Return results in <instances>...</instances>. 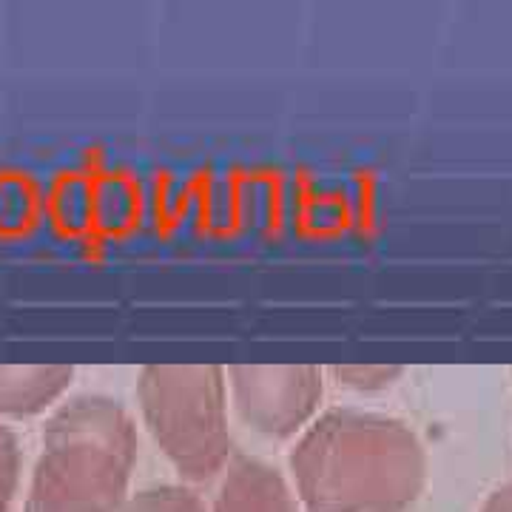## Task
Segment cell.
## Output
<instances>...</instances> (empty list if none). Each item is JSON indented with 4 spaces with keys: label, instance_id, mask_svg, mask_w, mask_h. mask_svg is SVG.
Segmentation results:
<instances>
[{
    "label": "cell",
    "instance_id": "8",
    "mask_svg": "<svg viewBox=\"0 0 512 512\" xmlns=\"http://www.w3.org/2000/svg\"><path fill=\"white\" fill-rule=\"evenodd\" d=\"M481 512H512V484L498 487V490L484 501Z\"/></svg>",
    "mask_w": 512,
    "mask_h": 512
},
{
    "label": "cell",
    "instance_id": "7",
    "mask_svg": "<svg viewBox=\"0 0 512 512\" xmlns=\"http://www.w3.org/2000/svg\"><path fill=\"white\" fill-rule=\"evenodd\" d=\"M402 367H379V365H342L333 367V376L339 384L353 390H384L393 379H399Z\"/></svg>",
    "mask_w": 512,
    "mask_h": 512
},
{
    "label": "cell",
    "instance_id": "6",
    "mask_svg": "<svg viewBox=\"0 0 512 512\" xmlns=\"http://www.w3.org/2000/svg\"><path fill=\"white\" fill-rule=\"evenodd\" d=\"M120 512H208V507L200 495L183 484H160L126 498Z\"/></svg>",
    "mask_w": 512,
    "mask_h": 512
},
{
    "label": "cell",
    "instance_id": "3",
    "mask_svg": "<svg viewBox=\"0 0 512 512\" xmlns=\"http://www.w3.org/2000/svg\"><path fill=\"white\" fill-rule=\"evenodd\" d=\"M151 439L185 481H211L231 464L228 384L214 365H148L137 382Z\"/></svg>",
    "mask_w": 512,
    "mask_h": 512
},
{
    "label": "cell",
    "instance_id": "5",
    "mask_svg": "<svg viewBox=\"0 0 512 512\" xmlns=\"http://www.w3.org/2000/svg\"><path fill=\"white\" fill-rule=\"evenodd\" d=\"M208 512H299L291 484L271 464L251 456L231 458Z\"/></svg>",
    "mask_w": 512,
    "mask_h": 512
},
{
    "label": "cell",
    "instance_id": "2",
    "mask_svg": "<svg viewBox=\"0 0 512 512\" xmlns=\"http://www.w3.org/2000/svg\"><path fill=\"white\" fill-rule=\"evenodd\" d=\"M137 461L134 421L117 402L74 404L52 433L32 512H120Z\"/></svg>",
    "mask_w": 512,
    "mask_h": 512
},
{
    "label": "cell",
    "instance_id": "1",
    "mask_svg": "<svg viewBox=\"0 0 512 512\" xmlns=\"http://www.w3.org/2000/svg\"><path fill=\"white\" fill-rule=\"evenodd\" d=\"M291 473L305 512H407L427 484V456L402 421L330 410L302 430Z\"/></svg>",
    "mask_w": 512,
    "mask_h": 512
},
{
    "label": "cell",
    "instance_id": "9",
    "mask_svg": "<svg viewBox=\"0 0 512 512\" xmlns=\"http://www.w3.org/2000/svg\"><path fill=\"white\" fill-rule=\"evenodd\" d=\"M6 450H9V447L0 439V498L6 493V481H9V453H6Z\"/></svg>",
    "mask_w": 512,
    "mask_h": 512
},
{
    "label": "cell",
    "instance_id": "4",
    "mask_svg": "<svg viewBox=\"0 0 512 512\" xmlns=\"http://www.w3.org/2000/svg\"><path fill=\"white\" fill-rule=\"evenodd\" d=\"M225 384L239 419L268 439L302 433L322 402V370L311 365H237Z\"/></svg>",
    "mask_w": 512,
    "mask_h": 512
}]
</instances>
